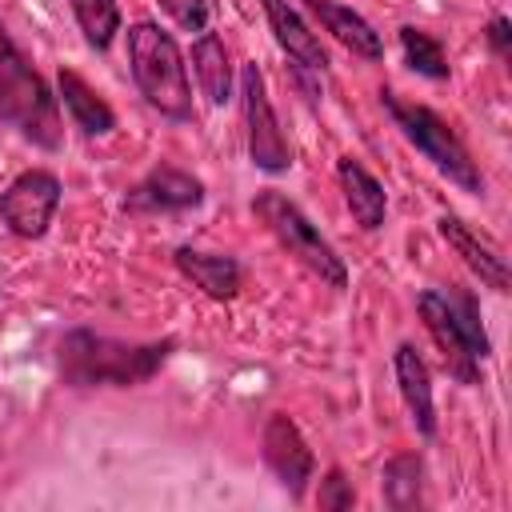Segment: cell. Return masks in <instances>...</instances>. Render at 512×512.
<instances>
[{
  "mask_svg": "<svg viewBox=\"0 0 512 512\" xmlns=\"http://www.w3.org/2000/svg\"><path fill=\"white\" fill-rule=\"evenodd\" d=\"M172 348H176L172 336L152 344H132V340H112L88 328H72L56 344V364L68 388H136L164 368Z\"/></svg>",
  "mask_w": 512,
  "mask_h": 512,
  "instance_id": "6da1fadb",
  "label": "cell"
},
{
  "mask_svg": "<svg viewBox=\"0 0 512 512\" xmlns=\"http://www.w3.org/2000/svg\"><path fill=\"white\" fill-rule=\"evenodd\" d=\"M128 68L140 88V96L168 120H192V84L184 56L172 40L152 20H140L128 28Z\"/></svg>",
  "mask_w": 512,
  "mask_h": 512,
  "instance_id": "7a4b0ae2",
  "label": "cell"
},
{
  "mask_svg": "<svg viewBox=\"0 0 512 512\" xmlns=\"http://www.w3.org/2000/svg\"><path fill=\"white\" fill-rule=\"evenodd\" d=\"M0 120L16 124L20 136H28L32 144H40L48 152H56L64 144L56 96L44 88L40 72L24 60V52L12 44L4 24H0Z\"/></svg>",
  "mask_w": 512,
  "mask_h": 512,
  "instance_id": "3957f363",
  "label": "cell"
},
{
  "mask_svg": "<svg viewBox=\"0 0 512 512\" xmlns=\"http://www.w3.org/2000/svg\"><path fill=\"white\" fill-rule=\"evenodd\" d=\"M380 104H384V112L396 120V128L404 132V140L416 144V152H424L440 176H448L460 192H472V196L484 192V176H480L476 160L468 156L464 140L448 128V120H440L428 104H416V100L396 96L392 88L380 92Z\"/></svg>",
  "mask_w": 512,
  "mask_h": 512,
  "instance_id": "277c9868",
  "label": "cell"
},
{
  "mask_svg": "<svg viewBox=\"0 0 512 512\" xmlns=\"http://www.w3.org/2000/svg\"><path fill=\"white\" fill-rule=\"evenodd\" d=\"M252 208H256V216L268 224V232L280 240V248H284L288 256H296L312 276H320L328 288H344V284H348V268H344V260L336 256V248L320 236V228H316L284 192L264 188V192L252 200Z\"/></svg>",
  "mask_w": 512,
  "mask_h": 512,
  "instance_id": "5b68a950",
  "label": "cell"
},
{
  "mask_svg": "<svg viewBox=\"0 0 512 512\" xmlns=\"http://www.w3.org/2000/svg\"><path fill=\"white\" fill-rule=\"evenodd\" d=\"M240 100H244V132H248V156L260 172L280 176L292 168V144L276 120V108L264 88V72L256 64L240 68Z\"/></svg>",
  "mask_w": 512,
  "mask_h": 512,
  "instance_id": "8992f818",
  "label": "cell"
},
{
  "mask_svg": "<svg viewBox=\"0 0 512 512\" xmlns=\"http://www.w3.org/2000/svg\"><path fill=\"white\" fill-rule=\"evenodd\" d=\"M56 208H60V180L48 168H28L0 192V220L20 240H40Z\"/></svg>",
  "mask_w": 512,
  "mask_h": 512,
  "instance_id": "52a82bcc",
  "label": "cell"
},
{
  "mask_svg": "<svg viewBox=\"0 0 512 512\" xmlns=\"http://www.w3.org/2000/svg\"><path fill=\"white\" fill-rule=\"evenodd\" d=\"M260 444H264V464L288 488V496H304V488L316 472V456H312L304 432L296 428V420L288 412H272L268 424H264Z\"/></svg>",
  "mask_w": 512,
  "mask_h": 512,
  "instance_id": "ba28073f",
  "label": "cell"
},
{
  "mask_svg": "<svg viewBox=\"0 0 512 512\" xmlns=\"http://www.w3.org/2000/svg\"><path fill=\"white\" fill-rule=\"evenodd\" d=\"M416 308H420V320H424V328L432 332L436 348L444 352L448 372H452L460 384H476V380H480V360H476V352H472L468 336L460 332V324H456V312H452L448 296H444V292H436V288H428V292H420Z\"/></svg>",
  "mask_w": 512,
  "mask_h": 512,
  "instance_id": "9c48e42d",
  "label": "cell"
},
{
  "mask_svg": "<svg viewBox=\"0 0 512 512\" xmlns=\"http://www.w3.org/2000/svg\"><path fill=\"white\" fill-rule=\"evenodd\" d=\"M200 204H204V184L192 172L172 168V164L152 168L124 200L128 212H188Z\"/></svg>",
  "mask_w": 512,
  "mask_h": 512,
  "instance_id": "30bf717a",
  "label": "cell"
},
{
  "mask_svg": "<svg viewBox=\"0 0 512 512\" xmlns=\"http://www.w3.org/2000/svg\"><path fill=\"white\" fill-rule=\"evenodd\" d=\"M440 224V236L456 248V256L480 276V284H488L492 292H508V284H512V272H508V260L500 256V248L488 240V236H480V232H472L460 216H440L436 220Z\"/></svg>",
  "mask_w": 512,
  "mask_h": 512,
  "instance_id": "8fae6325",
  "label": "cell"
},
{
  "mask_svg": "<svg viewBox=\"0 0 512 512\" xmlns=\"http://www.w3.org/2000/svg\"><path fill=\"white\" fill-rule=\"evenodd\" d=\"M260 8H264V16H268V28H272L276 44L288 52L292 68H296V72H316V76H320V72L328 68V56H324L316 32L304 24V16H300L288 0H260Z\"/></svg>",
  "mask_w": 512,
  "mask_h": 512,
  "instance_id": "7c38bea8",
  "label": "cell"
},
{
  "mask_svg": "<svg viewBox=\"0 0 512 512\" xmlns=\"http://www.w3.org/2000/svg\"><path fill=\"white\" fill-rule=\"evenodd\" d=\"M396 384H400V400L416 424L420 436H436V400H432V376H428V364L424 356L412 348V344H400L396 356Z\"/></svg>",
  "mask_w": 512,
  "mask_h": 512,
  "instance_id": "4fadbf2b",
  "label": "cell"
},
{
  "mask_svg": "<svg viewBox=\"0 0 512 512\" xmlns=\"http://www.w3.org/2000/svg\"><path fill=\"white\" fill-rule=\"evenodd\" d=\"M336 180H340V192H344V204L352 212V220L364 228V232H376L384 224V212H388V196H384V184L352 156H340L336 164Z\"/></svg>",
  "mask_w": 512,
  "mask_h": 512,
  "instance_id": "5bb4252c",
  "label": "cell"
},
{
  "mask_svg": "<svg viewBox=\"0 0 512 512\" xmlns=\"http://www.w3.org/2000/svg\"><path fill=\"white\" fill-rule=\"evenodd\" d=\"M176 268L212 300H232L244 284V272L236 264V256L228 252H200V248H176Z\"/></svg>",
  "mask_w": 512,
  "mask_h": 512,
  "instance_id": "9a60e30c",
  "label": "cell"
},
{
  "mask_svg": "<svg viewBox=\"0 0 512 512\" xmlns=\"http://www.w3.org/2000/svg\"><path fill=\"white\" fill-rule=\"evenodd\" d=\"M320 24H324V32H332L352 56H360V60H380L384 56V40H380V32L360 16V12H352V8H344V4H336V0H300Z\"/></svg>",
  "mask_w": 512,
  "mask_h": 512,
  "instance_id": "2e32d148",
  "label": "cell"
},
{
  "mask_svg": "<svg viewBox=\"0 0 512 512\" xmlns=\"http://www.w3.org/2000/svg\"><path fill=\"white\" fill-rule=\"evenodd\" d=\"M56 88H60V100H64V108H68V116L76 120L80 132H88V136H108V132L116 128V112L108 108V100H104L80 72L60 68Z\"/></svg>",
  "mask_w": 512,
  "mask_h": 512,
  "instance_id": "e0dca14e",
  "label": "cell"
},
{
  "mask_svg": "<svg viewBox=\"0 0 512 512\" xmlns=\"http://www.w3.org/2000/svg\"><path fill=\"white\" fill-rule=\"evenodd\" d=\"M192 72H196L200 92L212 104L232 100V60H228V48L216 32H200V40L192 44Z\"/></svg>",
  "mask_w": 512,
  "mask_h": 512,
  "instance_id": "ac0fdd59",
  "label": "cell"
},
{
  "mask_svg": "<svg viewBox=\"0 0 512 512\" xmlns=\"http://www.w3.org/2000/svg\"><path fill=\"white\" fill-rule=\"evenodd\" d=\"M384 504L396 512H412L424 504V460L416 452H396L380 472Z\"/></svg>",
  "mask_w": 512,
  "mask_h": 512,
  "instance_id": "d6986e66",
  "label": "cell"
},
{
  "mask_svg": "<svg viewBox=\"0 0 512 512\" xmlns=\"http://www.w3.org/2000/svg\"><path fill=\"white\" fill-rule=\"evenodd\" d=\"M400 48H404V60L420 72V76H428V80H448V52H444V44L436 40V36H428L424 28H412V24H404L400 28Z\"/></svg>",
  "mask_w": 512,
  "mask_h": 512,
  "instance_id": "ffe728a7",
  "label": "cell"
},
{
  "mask_svg": "<svg viewBox=\"0 0 512 512\" xmlns=\"http://www.w3.org/2000/svg\"><path fill=\"white\" fill-rule=\"evenodd\" d=\"M68 4H72V16L84 40L92 48H108L112 36L120 32V4L116 0H68Z\"/></svg>",
  "mask_w": 512,
  "mask_h": 512,
  "instance_id": "44dd1931",
  "label": "cell"
},
{
  "mask_svg": "<svg viewBox=\"0 0 512 512\" xmlns=\"http://www.w3.org/2000/svg\"><path fill=\"white\" fill-rule=\"evenodd\" d=\"M444 296H448V304H452V312H456V324H460V332L468 336L476 360H484V356L492 352V344H488V332H484V324H480V304H476V296H472L468 288H452V292H444Z\"/></svg>",
  "mask_w": 512,
  "mask_h": 512,
  "instance_id": "7402d4cb",
  "label": "cell"
},
{
  "mask_svg": "<svg viewBox=\"0 0 512 512\" xmlns=\"http://www.w3.org/2000/svg\"><path fill=\"white\" fill-rule=\"evenodd\" d=\"M184 32H204L208 28V0H156Z\"/></svg>",
  "mask_w": 512,
  "mask_h": 512,
  "instance_id": "603a6c76",
  "label": "cell"
},
{
  "mask_svg": "<svg viewBox=\"0 0 512 512\" xmlns=\"http://www.w3.org/2000/svg\"><path fill=\"white\" fill-rule=\"evenodd\" d=\"M352 504H356L352 480H344V472H340V468H332V472L324 476V484H320V508L340 512V508H352Z\"/></svg>",
  "mask_w": 512,
  "mask_h": 512,
  "instance_id": "cb8c5ba5",
  "label": "cell"
},
{
  "mask_svg": "<svg viewBox=\"0 0 512 512\" xmlns=\"http://www.w3.org/2000/svg\"><path fill=\"white\" fill-rule=\"evenodd\" d=\"M488 44L496 48V56H500V60H508V44H512V24H508L504 16H496V20L488 24Z\"/></svg>",
  "mask_w": 512,
  "mask_h": 512,
  "instance_id": "d4e9b609",
  "label": "cell"
}]
</instances>
